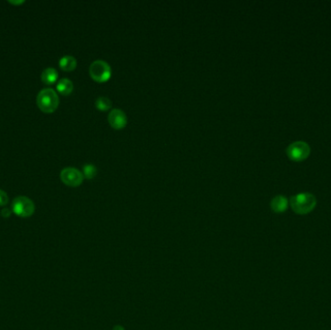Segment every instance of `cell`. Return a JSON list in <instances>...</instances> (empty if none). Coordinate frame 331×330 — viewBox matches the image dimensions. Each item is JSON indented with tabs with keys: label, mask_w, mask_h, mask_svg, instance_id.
I'll use <instances>...</instances> for the list:
<instances>
[{
	"label": "cell",
	"mask_w": 331,
	"mask_h": 330,
	"mask_svg": "<svg viewBox=\"0 0 331 330\" xmlns=\"http://www.w3.org/2000/svg\"><path fill=\"white\" fill-rule=\"evenodd\" d=\"M290 205L297 214L304 215L314 210L317 205V199L313 194L304 192L292 197Z\"/></svg>",
	"instance_id": "6da1fadb"
},
{
	"label": "cell",
	"mask_w": 331,
	"mask_h": 330,
	"mask_svg": "<svg viewBox=\"0 0 331 330\" xmlns=\"http://www.w3.org/2000/svg\"><path fill=\"white\" fill-rule=\"evenodd\" d=\"M37 106L43 112L51 113L59 105V97L52 88H45L37 95Z\"/></svg>",
	"instance_id": "7a4b0ae2"
},
{
	"label": "cell",
	"mask_w": 331,
	"mask_h": 330,
	"mask_svg": "<svg viewBox=\"0 0 331 330\" xmlns=\"http://www.w3.org/2000/svg\"><path fill=\"white\" fill-rule=\"evenodd\" d=\"M12 211L20 218H27L33 215L35 205L29 198L19 196L14 199L12 203Z\"/></svg>",
	"instance_id": "3957f363"
},
{
	"label": "cell",
	"mask_w": 331,
	"mask_h": 330,
	"mask_svg": "<svg viewBox=\"0 0 331 330\" xmlns=\"http://www.w3.org/2000/svg\"><path fill=\"white\" fill-rule=\"evenodd\" d=\"M89 75L98 82H105L111 76L110 64L105 60H95L89 66Z\"/></svg>",
	"instance_id": "277c9868"
},
{
	"label": "cell",
	"mask_w": 331,
	"mask_h": 330,
	"mask_svg": "<svg viewBox=\"0 0 331 330\" xmlns=\"http://www.w3.org/2000/svg\"><path fill=\"white\" fill-rule=\"evenodd\" d=\"M311 148L307 142L298 141L291 143L287 148V155L295 162H301L310 155Z\"/></svg>",
	"instance_id": "5b68a950"
},
{
	"label": "cell",
	"mask_w": 331,
	"mask_h": 330,
	"mask_svg": "<svg viewBox=\"0 0 331 330\" xmlns=\"http://www.w3.org/2000/svg\"><path fill=\"white\" fill-rule=\"evenodd\" d=\"M60 179L67 186L78 187L82 183L84 176L78 169L73 167H68L61 171Z\"/></svg>",
	"instance_id": "8992f818"
},
{
	"label": "cell",
	"mask_w": 331,
	"mask_h": 330,
	"mask_svg": "<svg viewBox=\"0 0 331 330\" xmlns=\"http://www.w3.org/2000/svg\"><path fill=\"white\" fill-rule=\"evenodd\" d=\"M108 120L110 125L114 128V129H122L124 128L127 124V115L125 112L120 109H113L110 111Z\"/></svg>",
	"instance_id": "52a82bcc"
},
{
	"label": "cell",
	"mask_w": 331,
	"mask_h": 330,
	"mask_svg": "<svg viewBox=\"0 0 331 330\" xmlns=\"http://www.w3.org/2000/svg\"><path fill=\"white\" fill-rule=\"evenodd\" d=\"M288 205H289L288 199L282 195L274 197L270 202L271 209L276 213H282L286 211L288 208Z\"/></svg>",
	"instance_id": "ba28073f"
},
{
	"label": "cell",
	"mask_w": 331,
	"mask_h": 330,
	"mask_svg": "<svg viewBox=\"0 0 331 330\" xmlns=\"http://www.w3.org/2000/svg\"><path fill=\"white\" fill-rule=\"evenodd\" d=\"M58 78V73L54 68H47L42 72L41 75V79L42 81L47 84V85H51L53 84Z\"/></svg>",
	"instance_id": "9c48e42d"
},
{
	"label": "cell",
	"mask_w": 331,
	"mask_h": 330,
	"mask_svg": "<svg viewBox=\"0 0 331 330\" xmlns=\"http://www.w3.org/2000/svg\"><path fill=\"white\" fill-rule=\"evenodd\" d=\"M59 67L66 72L74 71L77 67V59L72 55H65L59 60Z\"/></svg>",
	"instance_id": "30bf717a"
},
{
	"label": "cell",
	"mask_w": 331,
	"mask_h": 330,
	"mask_svg": "<svg viewBox=\"0 0 331 330\" xmlns=\"http://www.w3.org/2000/svg\"><path fill=\"white\" fill-rule=\"evenodd\" d=\"M56 89L60 94L67 96L72 93L74 89V84L69 79H61L56 85Z\"/></svg>",
	"instance_id": "8fae6325"
},
{
	"label": "cell",
	"mask_w": 331,
	"mask_h": 330,
	"mask_svg": "<svg viewBox=\"0 0 331 330\" xmlns=\"http://www.w3.org/2000/svg\"><path fill=\"white\" fill-rule=\"evenodd\" d=\"M95 107L99 110H108L111 108V101L108 97L101 96L95 100Z\"/></svg>",
	"instance_id": "7c38bea8"
},
{
	"label": "cell",
	"mask_w": 331,
	"mask_h": 330,
	"mask_svg": "<svg viewBox=\"0 0 331 330\" xmlns=\"http://www.w3.org/2000/svg\"><path fill=\"white\" fill-rule=\"evenodd\" d=\"M82 171H83V173H82L83 176L87 179H92L97 173V169H96L94 165H92V164L84 165Z\"/></svg>",
	"instance_id": "4fadbf2b"
},
{
	"label": "cell",
	"mask_w": 331,
	"mask_h": 330,
	"mask_svg": "<svg viewBox=\"0 0 331 330\" xmlns=\"http://www.w3.org/2000/svg\"><path fill=\"white\" fill-rule=\"evenodd\" d=\"M8 202H9V198H8L7 193L0 189V206L7 205Z\"/></svg>",
	"instance_id": "5bb4252c"
},
{
	"label": "cell",
	"mask_w": 331,
	"mask_h": 330,
	"mask_svg": "<svg viewBox=\"0 0 331 330\" xmlns=\"http://www.w3.org/2000/svg\"><path fill=\"white\" fill-rule=\"evenodd\" d=\"M11 214H12V211L10 209H8V208H3L1 210V216L3 218H9L11 216Z\"/></svg>",
	"instance_id": "9a60e30c"
},
{
	"label": "cell",
	"mask_w": 331,
	"mask_h": 330,
	"mask_svg": "<svg viewBox=\"0 0 331 330\" xmlns=\"http://www.w3.org/2000/svg\"><path fill=\"white\" fill-rule=\"evenodd\" d=\"M9 3L14 4V5H18V4H23L24 1L23 0H20V1H9Z\"/></svg>",
	"instance_id": "2e32d148"
},
{
	"label": "cell",
	"mask_w": 331,
	"mask_h": 330,
	"mask_svg": "<svg viewBox=\"0 0 331 330\" xmlns=\"http://www.w3.org/2000/svg\"><path fill=\"white\" fill-rule=\"evenodd\" d=\"M112 330H125V329H124L122 326H120V325H117V326L113 327Z\"/></svg>",
	"instance_id": "e0dca14e"
}]
</instances>
